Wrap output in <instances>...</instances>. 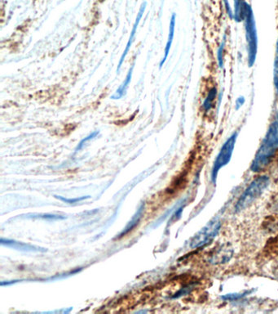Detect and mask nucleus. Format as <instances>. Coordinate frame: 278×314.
Returning <instances> with one entry per match:
<instances>
[{
  "label": "nucleus",
  "mask_w": 278,
  "mask_h": 314,
  "mask_svg": "<svg viewBox=\"0 0 278 314\" xmlns=\"http://www.w3.org/2000/svg\"><path fill=\"white\" fill-rule=\"evenodd\" d=\"M236 137H237L236 134L231 136L220 150V154L218 155L217 158L214 164L213 169H212V178H213L214 182L216 181V175L219 170L224 165H226L230 160L231 156L233 154V148L235 146L236 139H237Z\"/></svg>",
  "instance_id": "20e7f679"
},
{
  "label": "nucleus",
  "mask_w": 278,
  "mask_h": 314,
  "mask_svg": "<svg viewBox=\"0 0 278 314\" xmlns=\"http://www.w3.org/2000/svg\"><path fill=\"white\" fill-rule=\"evenodd\" d=\"M143 208H144V206H143L140 207V210H138V212L136 213V215L133 217L132 221L130 222L129 224L126 227L124 231L120 234V237L128 233L130 231H132V230L138 224L140 217H141V214H142Z\"/></svg>",
  "instance_id": "9d476101"
},
{
  "label": "nucleus",
  "mask_w": 278,
  "mask_h": 314,
  "mask_svg": "<svg viewBox=\"0 0 278 314\" xmlns=\"http://www.w3.org/2000/svg\"><path fill=\"white\" fill-rule=\"evenodd\" d=\"M145 7H146V3H143L142 5L140 7V12H139L138 15H137V18H136V22H135V24H134L132 32H131L129 39H128V42H127V47H126L124 52H123V55H122L120 61H119V67H118V69H117L118 73H119V71H120V68H121L122 65H123V61L125 60L126 56H127V53L129 52L130 48L132 47V43H133L134 41V38H135V35H136V29L138 27L140 19H141L143 14H144V12H145Z\"/></svg>",
  "instance_id": "423d86ee"
},
{
  "label": "nucleus",
  "mask_w": 278,
  "mask_h": 314,
  "mask_svg": "<svg viewBox=\"0 0 278 314\" xmlns=\"http://www.w3.org/2000/svg\"><path fill=\"white\" fill-rule=\"evenodd\" d=\"M216 89H212L208 93L205 102L203 103V107H204V110L206 111H209L210 109L212 108V103H213L214 100L216 98Z\"/></svg>",
  "instance_id": "9b49d317"
},
{
  "label": "nucleus",
  "mask_w": 278,
  "mask_h": 314,
  "mask_svg": "<svg viewBox=\"0 0 278 314\" xmlns=\"http://www.w3.org/2000/svg\"><path fill=\"white\" fill-rule=\"evenodd\" d=\"M244 18L246 22V35L248 43V61L249 65L252 67L255 61L257 53V34L252 12L249 6L244 9Z\"/></svg>",
  "instance_id": "7ed1b4c3"
},
{
  "label": "nucleus",
  "mask_w": 278,
  "mask_h": 314,
  "mask_svg": "<svg viewBox=\"0 0 278 314\" xmlns=\"http://www.w3.org/2000/svg\"><path fill=\"white\" fill-rule=\"evenodd\" d=\"M175 14H173L170 19V29H169L168 39L166 42V48H165V55H164L163 59L160 62V68H162L164 63L166 61L167 56H168L169 52H170V47L172 44L173 39H174V35H175Z\"/></svg>",
  "instance_id": "0eeeda50"
},
{
  "label": "nucleus",
  "mask_w": 278,
  "mask_h": 314,
  "mask_svg": "<svg viewBox=\"0 0 278 314\" xmlns=\"http://www.w3.org/2000/svg\"><path fill=\"white\" fill-rule=\"evenodd\" d=\"M223 51H224V43H221L220 49L218 51V61L220 68L223 67Z\"/></svg>",
  "instance_id": "2eb2a0df"
},
{
  "label": "nucleus",
  "mask_w": 278,
  "mask_h": 314,
  "mask_svg": "<svg viewBox=\"0 0 278 314\" xmlns=\"http://www.w3.org/2000/svg\"><path fill=\"white\" fill-rule=\"evenodd\" d=\"M269 182V179L265 176H262L253 181L246 192L242 194L239 201L237 202L236 210H242L246 209L250 204L256 200L265 190Z\"/></svg>",
  "instance_id": "f03ea898"
},
{
  "label": "nucleus",
  "mask_w": 278,
  "mask_h": 314,
  "mask_svg": "<svg viewBox=\"0 0 278 314\" xmlns=\"http://www.w3.org/2000/svg\"><path fill=\"white\" fill-rule=\"evenodd\" d=\"M278 149V115L274 119L267 131L263 143L257 152L254 162L253 171H259L269 163L270 160Z\"/></svg>",
  "instance_id": "f257e3e1"
},
{
  "label": "nucleus",
  "mask_w": 278,
  "mask_h": 314,
  "mask_svg": "<svg viewBox=\"0 0 278 314\" xmlns=\"http://www.w3.org/2000/svg\"><path fill=\"white\" fill-rule=\"evenodd\" d=\"M244 102H245V99L243 98H239L237 100V105L238 106L237 108H239L240 106H242Z\"/></svg>",
  "instance_id": "dca6fc26"
},
{
  "label": "nucleus",
  "mask_w": 278,
  "mask_h": 314,
  "mask_svg": "<svg viewBox=\"0 0 278 314\" xmlns=\"http://www.w3.org/2000/svg\"><path fill=\"white\" fill-rule=\"evenodd\" d=\"M220 228V222L216 219L208 223L205 228L201 230L199 234L194 237L192 241V247L195 248V247L203 246L207 243H209L217 235Z\"/></svg>",
  "instance_id": "39448f33"
},
{
  "label": "nucleus",
  "mask_w": 278,
  "mask_h": 314,
  "mask_svg": "<svg viewBox=\"0 0 278 314\" xmlns=\"http://www.w3.org/2000/svg\"><path fill=\"white\" fill-rule=\"evenodd\" d=\"M56 198H58V199L61 200L62 202H66V203H75V202H80V201H82V200L86 199V198H89L90 197H80V198H74V199H66V198H63L61 197H56Z\"/></svg>",
  "instance_id": "4468645a"
},
{
  "label": "nucleus",
  "mask_w": 278,
  "mask_h": 314,
  "mask_svg": "<svg viewBox=\"0 0 278 314\" xmlns=\"http://www.w3.org/2000/svg\"><path fill=\"white\" fill-rule=\"evenodd\" d=\"M1 243H2L3 245L6 244V245H9V246H13V248H15V249H23V250H31V252H32V250H39V248L35 249V246L27 245V244H24V243L17 242L15 240H5L2 239V240H1Z\"/></svg>",
  "instance_id": "1a4fd4ad"
},
{
  "label": "nucleus",
  "mask_w": 278,
  "mask_h": 314,
  "mask_svg": "<svg viewBox=\"0 0 278 314\" xmlns=\"http://www.w3.org/2000/svg\"><path fill=\"white\" fill-rule=\"evenodd\" d=\"M133 69L134 65H132V68H130L129 72L127 73L125 80H124L123 84L119 86V89H117L115 94L111 96V98H112V99H120V98H123V96L125 95L127 88L129 86L130 82H131V80H132Z\"/></svg>",
  "instance_id": "6e6552de"
},
{
  "label": "nucleus",
  "mask_w": 278,
  "mask_h": 314,
  "mask_svg": "<svg viewBox=\"0 0 278 314\" xmlns=\"http://www.w3.org/2000/svg\"><path fill=\"white\" fill-rule=\"evenodd\" d=\"M274 84H275L276 92L278 93V40L277 44H276V60H275V66H274Z\"/></svg>",
  "instance_id": "f8f14e48"
},
{
  "label": "nucleus",
  "mask_w": 278,
  "mask_h": 314,
  "mask_svg": "<svg viewBox=\"0 0 278 314\" xmlns=\"http://www.w3.org/2000/svg\"><path fill=\"white\" fill-rule=\"evenodd\" d=\"M98 134H99V132H98V131H96V132H93L92 134L89 135L88 137L85 138L84 139H82V141L80 142L78 147L76 148V151H78V150L81 149V148L83 147V145H84V143H86V142L89 141V140H91V139H94L97 135H98Z\"/></svg>",
  "instance_id": "ddd939ff"
}]
</instances>
